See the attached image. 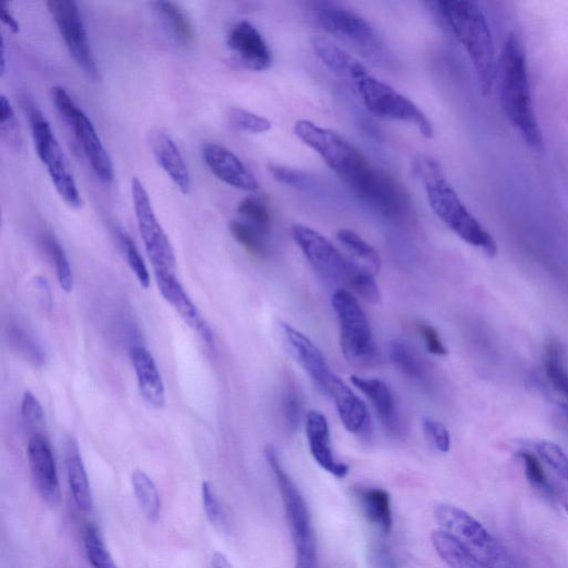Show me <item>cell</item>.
Wrapping results in <instances>:
<instances>
[{
    "label": "cell",
    "mask_w": 568,
    "mask_h": 568,
    "mask_svg": "<svg viewBox=\"0 0 568 568\" xmlns=\"http://www.w3.org/2000/svg\"><path fill=\"white\" fill-rule=\"evenodd\" d=\"M496 78L505 115L529 146L539 149L542 134L532 108L524 47L515 33L504 42Z\"/></svg>",
    "instance_id": "obj_1"
},
{
    "label": "cell",
    "mask_w": 568,
    "mask_h": 568,
    "mask_svg": "<svg viewBox=\"0 0 568 568\" xmlns=\"http://www.w3.org/2000/svg\"><path fill=\"white\" fill-rule=\"evenodd\" d=\"M413 171L423 181L435 214L462 240L480 247L488 256H495V240L462 202L446 180L439 162L429 155L418 154L413 160Z\"/></svg>",
    "instance_id": "obj_2"
},
{
    "label": "cell",
    "mask_w": 568,
    "mask_h": 568,
    "mask_svg": "<svg viewBox=\"0 0 568 568\" xmlns=\"http://www.w3.org/2000/svg\"><path fill=\"white\" fill-rule=\"evenodd\" d=\"M294 133L304 144L315 151L362 201L365 200L381 170L371 165L365 156L343 135L310 120H298L294 125Z\"/></svg>",
    "instance_id": "obj_3"
},
{
    "label": "cell",
    "mask_w": 568,
    "mask_h": 568,
    "mask_svg": "<svg viewBox=\"0 0 568 568\" xmlns=\"http://www.w3.org/2000/svg\"><path fill=\"white\" fill-rule=\"evenodd\" d=\"M432 4L467 52L481 92L489 93L497 65L491 33L483 10L474 1H437Z\"/></svg>",
    "instance_id": "obj_4"
},
{
    "label": "cell",
    "mask_w": 568,
    "mask_h": 568,
    "mask_svg": "<svg viewBox=\"0 0 568 568\" xmlns=\"http://www.w3.org/2000/svg\"><path fill=\"white\" fill-rule=\"evenodd\" d=\"M439 529L486 568H516L514 557L486 528L465 510L448 504L434 509Z\"/></svg>",
    "instance_id": "obj_5"
},
{
    "label": "cell",
    "mask_w": 568,
    "mask_h": 568,
    "mask_svg": "<svg viewBox=\"0 0 568 568\" xmlns=\"http://www.w3.org/2000/svg\"><path fill=\"white\" fill-rule=\"evenodd\" d=\"M311 9L315 21L335 39L373 62H389L385 42L365 18L331 1L314 2Z\"/></svg>",
    "instance_id": "obj_6"
},
{
    "label": "cell",
    "mask_w": 568,
    "mask_h": 568,
    "mask_svg": "<svg viewBox=\"0 0 568 568\" xmlns=\"http://www.w3.org/2000/svg\"><path fill=\"white\" fill-rule=\"evenodd\" d=\"M264 454L282 496L295 552V568H317L316 540L306 503L284 469L275 447L267 445Z\"/></svg>",
    "instance_id": "obj_7"
},
{
    "label": "cell",
    "mask_w": 568,
    "mask_h": 568,
    "mask_svg": "<svg viewBox=\"0 0 568 568\" xmlns=\"http://www.w3.org/2000/svg\"><path fill=\"white\" fill-rule=\"evenodd\" d=\"M345 82L355 90L365 108L374 115L409 123L423 136L433 138L432 122L423 111L394 88L373 77L362 63L351 72Z\"/></svg>",
    "instance_id": "obj_8"
},
{
    "label": "cell",
    "mask_w": 568,
    "mask_h": 568,
    "mask_svg": "<svg viewBox=\"0 0 568 568\" xmlns=\"http://www.w3.org/2000/svg\"><path fill=\"white\" fill-rule=\"evenodd\" d=\"M22 105L28 116L37 155L45 166L55 191L67 205L80 209L81 194L49 121L32 99L24 97Z\"/></svg>",
    "instance_id": "obj_9"
},
{
    "label": "cell",
    "mask_w": 568,
    "mask_h": 568,
    "mask_svg": "<svg viewBox=\"0 0 568 568\" xmlns=\"http://www.w3.org/2000/svg\"><path fill=\"white\" fill-rule=\"evenodd\" d=\"M51 95L58 112L71 128L95 176L103 183H111L114 179L113 163L90 118L74 103L64 88L53 87Z\"/></svg>",
    "instance_id": "obj_10"
},
{
    "label": "cell",
    "mask_w": 568,
    "mask_h": 568,
    "mask_svg": "<svg viewBox=\"0 0 568 568\" xmlns=\"http://www.w3.org/2000/svg\"><path fill=\"white\" fill-rule=\"evenodd\" d=\"M332 306L339 324L341 348L353 365L369 364L375 356V345L368 320L357 300L346 290H336Z\"/></svg>",
    "instance_id": "obj_11"
},
{
    "label": "cell",
    "mask_w": 568,
    "mask_h": 568,
    "mask_svg": "<svg viewBox=\"0 0 568 568\" xmlns=\"http://www.w3.org/2000/svg\"><path fill=\"white\" fill-rule=\"evenodd\" d=\"M131 194L140 235L154 275L175 274L176 260L171 242L155 215L148 191L136 178L131 181Z\"/></svg>",
    "instance_id": "obj_12"
},
{
    "label": "cell",
    "mask_w": 568,
    "mask_h": 568,
    "mask_svg": "<svg viewBox=\"0 0 568 568\" xmlns=\"http://www.w3.org/2000/svg\"><path fill=\"white\" fill-rule=\"evenodd\" d=\"M45 6L74 63L88 79L99 81L100 69L78 3L72 0H49Z\"/></svg>",
    "instance_id": "obj_13"
},
{
    "label": "cell",
    "mask_w": 568,
    "mask_h": 568,
    "mask_svg": "<svg viewBox=\"0 0 568 568\" xmlns=\"http://www.w3.org/2000/svg\"><path fill=\"white\" fill-rule=\"evenodd\" d=\"M292 235L313 267L329 278L348 284L362 266L346 257L328 239L312 227L294 224Z\"/></svg>",
    "instance_id": "obj_14"
},
{
    "label": "cell",
    "mask_w": 568,
    "mask_h": 568,
    "mask_svg": "<svg viewBox=\"0 0 568 568\" xmlns=\"http://www.w3.org/2000/svg\"><path fill=\"white\" fill-rule=\"evenodd\" d=\"M28 462L38 494L51 507L60 504L61 493L54 457L45 437L33 433L28 442Z\"/></svg>",
    "instance_id": "obj_15"
},
{
    "label": "cell",
    "mask_w": 568,
    "mask_h": 568,
    "mask_svg": "<svg viewBox=\"0 0 568 568\" xmlns=\"http://www.w3.org/2000/svg\"><path fill=\"white\" fill-rule=\"evenodd\" d=\"M280 331L291 356L324 392L334 373L321 349L305 334L287 323H281Z\"/></svg>",
    "instance_id": "obj_16"
},
{
    "label": "cell",
    "mask_w": 568,
    "mask_h": 568,
    "mask_svg": "<svg viewBox=\"0 0 568 568\" xmlns=\"http://www.w3.org/2000/svg\"><path fill=\"white\" fill-rule=\"evenodd\" d=\"M201 153L205 165L220 181L243 191L258 190L260 184L255 175L227 148L210 142L203 144Z\"/></svg>",
    "instance_id": "obj_17"
},
{
    "label": "cell",
    "mask_w": 568,
    "mask_h": 568,
    "mask_svg": "<svg viewBox=\"0 0 568 568\" xmlns=\"http://www.w3.org/2000/svg\"><path fill=\"white\" fill-rule=\"evenodd\" d=\"M227 47L240 63L253 71L267 70L272 64V52L260 31L248 21L234 23L227 32Z\"/></svg>",
    "instance_id": "obj_18"
},
{
    "label": "cell",
    "mask_w": 568,
    "mask_h": 568,
    "mask_svg": "<svg viewBox=\"0 0 568 568\" xmlns=\"http://www.w3.org/2000/svg\"><path fill=\"white\" fill-rule=\"evenodd\" d=\"M159 291L163 298L170 303L180 317L207 344H214L211 327L201 316L197 307L178 280L176 275L155 276Z\"/></svg>",
    "instance_id": "obj_19"
},
{
    "label": "cell",
    "mask_w": 568,
    "mask_h": 568,
    "mask_svg": "<svg viewBox=\"0 0 568 568\" xmlns=\"http://www.w3.org/2000/svg\"><path fill=\"white\" fill-rule=\"evenodd\" d=\"M306 436L315 462L335 477H345L348 466L336 459L331 445L328 423L321 412L310 410L306 414Z\"/></svg>",
    "instance_id": "obj_20"
},
{
    "label": "cell",
    "mask_w": 568,
    "mask_h": 568,
    "mask_svg": "<svg viewBox=\"0 0 568 568\" xmlns=\"http://www.w3.org/2000/svg\"><path fill=\"white\" fill-rule=\"evenodd\" d=\"M152 153L181 193L187 194L191 190V176L184 158L174 140L165 131L154 129L149 134Z\"/></svg>",
    "instance_id": "obj_21"
},
{
    "label": "cell",
    "mask_w": 568,
    "mask_h": 568,
    "mask_svg": "<svg viewBox=\"0 0 568 568\" xmlns=\"http://www.w3.org/2000/svg\"><path fill=\"white\" fill-rule=\"evenodd\" d=\"M323 393L333 399L348 432L358 434L367 428L369 415L365 404L337 375L332 376Z\"/></svg>",
    "instance_id": "obj_22"
},
{
    "label": "cell",
    "mask_w": 568,
    "mask_h": 568,
    "mask_svg": "<svg viewBox=\"0 0 568 568\" xmlns=\"http://www.w3.org/2000/svg\"><path fill=\"white\" fill-rule=\"evenodd\" d=\"M351 381L372 403L383 426L393 435L402 434V420L389 386L379 378H365L357 375Z\"/></svg>",
    "instance_id": "obj_23"
},
{
    "label": "cell",
    "mask_w": 568,
    "mask_h": 568,
    "mask_svg": "<svg viewBox=\"0 0 568 568\" xmlns=\"http://www.w3.org/2000/svg\"><path fill=\"white\" fill-rule=\"evenodd\" d=\"M131 359L142 397L152 407L162 408L165 405V388L153 356L143 346H134Z\"/></svg>",
    "instance_id": "obj_24"
},
{
    "label": "cell",
    "mask_w": 568,
    "mask_h": 568,
    "mask_svg": "<svg viewBox=\"0 0 568 568\" xmlns=\"http://www.w3.org/2000/svg\"><path fill=\"white\" fill-rule=\"evenodd\" d=\"M64 460L74 503L80 510L88 511L92 508L93 498L79 446L73 438H69L65 443Z\"/></svg>",
    "instance_id": "obj_25"
},
{
    "label": "cell",
    "mask_w": 568,
    "mask_h": 568,
    "mask_svg": "<svg viewBox=\"0 0 568 568\" xmlns=\"http://www.w3.org/2000/svg\"><path fill=\"white\" fill-rule=\"evenodd\" d=\"M357 498L367 521L383 534H389L393 518L388 493L376 487L363 488L358 490Z\"/></svg>",
    "instance_id": "obj_26"
},
{
    "label": "cell",
    "mask_w": 568,
    "mask_h": 568,
    "mask_svg": "<svg viewBox=\"0 0 568 568\" xmlns=\"http://www.w3.org/2000/svg\"><path fill=\"white\" fill-rule=\"evenodd\" d=\"M153 6L171 38L180 47H192L195 41V33L186 13L172 1H156Z\"/></svg>",
    "instance_id": "obj_27"
},
{
    "label": "cell",
    "mask_w": 568,
    "mask_h": 568,
    "mask_svg": "<svg viewBox=\"0 0 568 568\" xmlns=\"http://www.w3.org/2000/svg\"><path fill=\"white\" fill-rule=\"evenodd\" d=\"M389 357L394 365L408 378L419 383L428 379L427 367L419 355L407 343L395 339L389 344Z\"/></svg>",
    "instance_id": "obj_28"
},
{
    "label": "cell",
    "mask_w": 568,
    "mask_h": 568,
    "mask_svg": "<svg viewBox=\"0 0 568 568\" xmlns=\"http://www.w3.org/2000/svg\"><path fill=\"white\" fill-rule=\"evenodd\" d=\"M131 481L135 498L143 514L150 521H158L161 513V498L155 484L150 476L141 469H134L132 471Z\"/></svg>",
    "instance_id": "obj_29"
},
{
    "label": "cell",
    "mask_w": 568,
    "mask_h": 568,
    "mask_svg": "<svg viewBox=\"0 0 568 568\" xmlns=\"http://www.w3.org/2000/svg\"><path fill=\"white\" fill-rule=\"evenodd\" d=\"M338 242L357 260L361 265L374 275L381 270L382 260L378 252L361 235L349 229H339L336 233Z\"/></svg>",
    "instance_id": "obj_30"
},
{
    "label": "cell",
    "mask_w": 568,
    "mask_h": 568,
    "mask_svg": "<svg viewBox=\"0 0 568 568\" xmlns=\"http://www.w3.org/2000/svg\"><path fill=\"white\" fill-rule=\"evenodd\" d=\"M432 544L438 556L450 568H486L440 529L433 531Z\"/></svg>",
    "instance_id": "obj_31"
},
{
    "label": "cell",
    "mask_w": 568,
    "mask_h": 568,
    "mask_svg": "<svg viewBox=\"0 0 568 568\" xmlns=\"http://www.w3.org/2000/svg\"><path fill=\"white\" fill-rule=\"evenodd\" d=\"M9 344L36 366L43 365L45 354L36 336L21 323L12 322L7 327Z\"/></svg>",
    "instance_id": "obj_32"
},
{
    "label": "cell",
    "mask_w": 568,
    "mask_h": 568,
    "mask_svg": "<svg viewBox=\"0 0 568 568\" xmlns=\"http://www.w3.org/2000/svg\"><path fill=\"white\" fill-rule=\"evenodd\" d=\"M241 220L253 225L264 234H268L272 225L271 210L266 199L262 195H248L237 205Z\"/></svg>",
    "instance_id": "obj_33"
},
{
    "label": "cell",
    "mask_w": 568,
    "mask_h": 568,
    "mask_svg": "<svg viewBox=\"0 0 568 568\" xmlns=\"http://www.w3.org/2000/svg\"><path fill=\"white\" fill-rule=\"evenodd\" d=\"M545 371L546 376L554 389L568 397V372L562 362V349L558 342L550 341L545 347Z\"/></svg>",
    "instance_id": "obj_34"
},
{
    "label": "cell",
    "mask_w": 568,
    "mask_h": 568,
    "mask_svg": "<svg viewBox=\"0 0 568 568\" xmlns=\"http://www.w3.org/2000/svg\"><path fill=\"white\" fill-rule=\"evenodd\" d=\"M229 230L234 240L256 257H265L268 253L266 234L243 220H232Z\"/></svg>",
    "instance_id": "obj_35"
},
{
    "label": "cell",
    "mask_w": 568,
    "mask_h": 568,
    "mask_svg": "<svg viewBox=\"0 0 568 568\" xmlns=\"http://www.w3.org/2000/svg\"><path fill=\"white\" fill-rule=\"evenodd\" d=\"M83 545L93 568H118L95 526L87 525L84 528Z\"/></svg>",
    "instance_id": "obj_36"
},
{
    "label": "cell",
    "mask_w": 568,
    "mask_h": 568,
    "mask_svg": "<svg viewBox=\"0 0 568 568\" xmlns=\"http://www.w3.org/2000/svg\"><path fill=\"white\" fill-rule=\"evenodd\" d=\"M41 244L54 263L58 282L61 288L67 293L71 292L73 288V274L63 247L51 234L43 235Z\"/></svg>",
    "instance_id": "obj_37"
},
{
    "label": "cell",
    "mask_w": 568,
    "mask_h": 568,
    "mask_svg": "<svg viewBox=\"0 0 568 568\" xmlns=\"http://www.w3.org/2000/svg\"><path fill=\"white\" fill-rule=\"evenodd\" d=\"M268 172L280 183L292 186L297 190L310 192L315 190V180L305 172L290 166L271 163Z\"/></svg>",
    "instance_id": "obj_38"
},
{
    "label": "cell",
    "mask_w": 568,
    "mask_h": 568,
    "mask_svg": "<svg viewBox=\"0 0 568 568\" xmlns=\"http://www.w3.org/2000/svg\"><path fill=\"white\" fill-rule=\"evenodd\" d=\"M203 509L209 521L217 529L227 531L229 521L226 513L217 498L212 485L207 480H203L202 487Z\"/></svg>",
    "instance_id": "obj_39"
},
{
    "label": "cell",
    "mask_w": 568,
    "mask_h": 568,
    "mask_svg": "<svg viewBox=\"0 0 568 568\" xmlns=\"http://www.w3.org/2000/svg\"><path fill=\"white\" fill-rule=\"evenodd\" d=\"M227 118L230 124L242 132L263 133L272 126L266 118L241 108L230 109Z\"/></svg>",
    "instance_id": "obj_40"
},
{
    "label": "cell",
    "mask_w": 568,
    "mask_h": 568,
    "mask_svg": "<svg viewBox=\"0 0 568 568\" xmlns=\"http://www.w3.org/2000/svg\"><path fill=\"white\" fill-rule=\"evenodd\" d=\"M119 242L125 253L128 264L132 272L134 273L135 277L138 278L139 283L144 287L148 288L150 285V275L146 268V265L140 255L134 242L132 239L123 231V230H116Z\"/></svg>",
    "instance_id": "obj_41"
},
{
    "label": "cell",
    "mask_w": 568,
    "mask_h": 568,
    "mask_svg": "<svg viewBox=\"0 0 568 568\" xmlns=\"http://www.w3.org/2000/svg\"><path fill=\"white\" fill-rule=\"evenodd\" d=\"M536 449L541 458L560 476L568 480V456L555 443L540 440L536 444Z\"/></svg>",
    "instance_id": "obj_42"
},
{
    "label": "cell",
    "mask_w": 568,
    "mask_h": 568,
    "mask_svg": "<svg viewBox=\"0 0 568 568\" xmlns=\"http://www.w3.org/2000/svg\"><path fill=\"white\" fill-rule=\"evenodd\" d=\"M347 285L367 302L375 304L381 298L374 274L363 266L352 276Z\"/></svg>",
    "instance_id": "obj_43"
},
{
    "label": "cell",
    "mask_w": 568,
    "mask_h": 568,
    "mask_svg": "<svg viewBox=\"0 0 568 568\" xmlns=\"http://www.w3.org/2000/svg\"><path fill=\"white\" fill-rule=\"evenodd\" d=\"M367 561L369 568H398L388 544L381 536L369 541Z\"/></svg>",
    "instance_id": "obj_44"
},
{
    "label": "cell",
    "mask_w": 568,
    "mask_h": 568,
    "mask_svg": "<svg viewBox=\"0 0 568 568\" xmlns=\"http://www.w3.org/2000/svg\"><path fill=\"white\" fill-rule=\"evenodd\" d=\"M0 130L3 139L11 145H20V134L13 108L4 94L0 97Z\"/></svg>",
    "instance_id": "obj_45"
},
{
    "label": "cell",
    "mask_w": 568,
    "mask_h": 568,
    "mask_svg": "<svg viewBox=\"0 0 568 568\" xmlns=\"http://www.w3.org/2000/svg\"><path fill=\"white\" fill-rule=\"evenodd\" d=\"M519 457L523 460L525 474L528 481L545 494H552V488L544 473L539 460L528 452H520Z\"/></svg>",
    "instance_id": "obj_46"
},
{
    "label": "cell",
    "mask_w": 568,
    "mask_h": 568,
    "mask_svg": "<svg viewBox=\"0 0 568 568\" xmlns=\"http://www.w3.org/2000/svg\"><path fill=\"white\" fill-rule=\"evenodd\" d=\"M423 432L428 443L440 453H447L450 448V436L447 428L430 417L423 419Z\"/></svg>",
    "instance_id": "obj_47"
},
{
    "label": "cell",
    "mask_w": 568,
    "mask_h": 568,
    "mask_svg": "<svg viewBox=\"0 0 568 568\" xmlns=\"http://www.w3.org/2000/svg\"><path fill=\"white\" fill-rule=\"evenodd\" d=\"M302 404L296 389L287 386L282 397V414L286 426L296 429L301 422Z\"/></svg>",
    "instance_id": "obj_48"
},
{
    "label": "cell",
    "mask_w": 568,
    "mask_h": 568,
    "mask_svg": "<svg viewBox=\"0 0 568 568\" xmlns=\"http://www.w3.org/2000/svg\"><path fill=\"white\" fill-rule=\"evenodd\" d=\"M21 415L23 422L30 428L37 429L43 424V408L38 398L30 390H26L22 396Z\"/></svg>",
    "instance_id": "obj_49"
},
{
    "label": "cell",
    "mask_w": 568,
    "mask_h": 568,
    "mask_svg": "<svg viewBox=\"0 0 568 568\" xmlns=\"http://www.w3.org/2000/svg\"><path fill=\"white\" fill-rule=\"evenodd\" d=\"M418 328L429 353L438 356L447 354V349L434 326L428 323H419Z\"/></svg>",
    "instance_id": "obj_50"
},
{
    "label": "cell",
    "mask_w": 568,
    "mask_h": 568,
    "mask_svg": "<svg viewBox=\"0 0 568 568\" xmlns=\"http://www.w3.org/2000/svg\"><path fill=\"white\" fill-rule=\"evenodd\" d=\"M0 19L2 23L12 32L19 33L20 24L8 8L7 3L1 4Z\"/></svg>",
    "instance_id": "obj_51"
},
{
    "label": "cell",
    "mask_w": 568,
    "mask_h": 568,
    "mask_svg": "<svg viewBox=\"0 0 568 568\" xmlns=\"http://www.w3.org/2000/svg\"><path fill=\"white\" fill-rule=\"evenodd\" d=\"M211 568H233L227 558L222 552H214L211 560Z\"/></svg>",
    "instance_id": "obj_52"
},
{
    "label": "cell",
    "mask_w": 568,
    "mask_h": 568,
    "mask_svg": "<svg viewBox=\"0 0 568 568\" xmlns=\"http://www.w3.org/2000/svg\"><path fill=\"white\" fill-rule=\"evenodd\" d=\"M7 70V59H6V42L3 37H1V49H0V74L3 77Z\"/></svg>",
    "instance_id": "obj_53"
},
{
    "label": "cell",
    "mask_w": 568,
    "mask_h": 568,
    "mask_svg": "<svg viewBox=\"0 0 568 568\" xmlns=\"http://www.w3.org/2000/svg\"><path fill=\"white\" fill-rule=\"evenodd\" d=\"M566 511L568 513V504L565 506Z\"/></svg>",
    "instance_id": "obj_54"
}]
</instances>
